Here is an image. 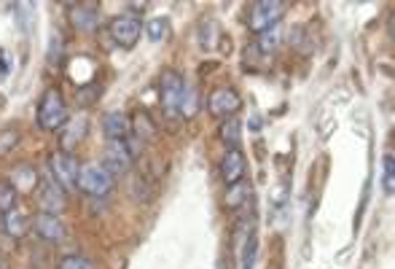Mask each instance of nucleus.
I'll list each match as a JSON object with an SVG mask.
<instances>
[{
  "instance_id": "obj_21",
  "label": "nucleus",
  "mask_w": 395,
  "mask_h": 269,
  "mask_svg": "<svg viewBox=\"0 0 395 269\" xmlns=\"http://www.w3.org/2000/svg\"><path fill=\"white\" fill-rule=\"evenodd\" d=\"M393 183H395V159L393 154H387L382 162V189L387 197H393Z\"/></svg>"
},
{
  "instance_id": "obj_30",
  "label": "nucleus",
  "mask_w": 395,
  "mask_h": 269,
  "mask_svg": "<svg viewBox=\"0 0 395 269\" xmlns=\"http://www.w3.org/2000/svg\"><path fill=\"white\" fill-rule=\"evenodd\" d=\"M129 9H132V11H143V9H145V3H132Z\"/></svg>"
},
{
  "instance_id": "obj_25",
  "label": "nucleus",
  "mask_w": 395,
  "mask_h": 269,
  "mask_svg": "<svg viewBox=\"0 0 395 269\" xmlns=\"http://www.w3.org/2000/svg\"><path fill=\"white\" fill-rule=\"evenodd\" d=\"M16 143H19V132L16 129H6V132H0V156H6L9 151L16 148Z\"/></svg>"
},
{
  "instance_id": "obj_20",
  "label": "nucleus",
  "mask_w": 395,
  "mask_h": 269,
  "mask_svg": "<svg viewBox=\"0 0 395 269\" xmlns=\"http://www.w3.org/2000/svg\"><path fill=\"white\" fill-rule=\"evenodd\" d=\"M255 258H258V234L250 231V234H247V243H245V248H243V269H253Z\"/></svg>"
},
{
  "instance_id": "obj_13",
  "label": "nucleus",
  "mask_w": 395,
  "mask_h": 269,
  "mask_svg": "<svg viewBox=\"0 0 395 269\" xmlns=\"http://www.w3.org/2000/svg\"><path fill=\"white\" fill-rule=\"evenodd\" d=\"M221 175L226 183H237V180H243L245 175V156L240 148H229V154L223 156V165H221Z\"/></svg>"
},
{
  "instance_id": "obj_24",
  "label": "nucleus",
  "mask_w": 395,
  "mask_h": 269,
  "mask_svg": "<svg viewBox=\"0 0 395 269\" xmlns=\"http://www.w3.org/2000/svg\"><path fill=\"white\" fill-rule=\"evenodd\" d=\"M218 33H221V30H218V25L213 22V19H207V22L202 25V46L207 49V52H213V49H216Z\"/></svg>"
},
{
  "instance_id": "obj_8",
  "label": "nucleus",
  "mask_w": 395,
  "mask_h": 269,
  "mask_svg": "<svg viewBox=\"0 0 395 269\" xmlns=\"http://www.w3.org/2000/svg\"><path fill=\"white\" fill-rule=\"evenodd\" d=\"M135 162V154L129 151L127 141H111L108 143V148H105V170L111 172V175H121V172H127L129 167Z\"/></svg>"
},
{
  "instance_id": "obj_27",
  "label": "nucleus",
  "mask_w": 395,
  "mask_h": 269,
  "mask_svg": "<svg viewBox=\"0 0 395 269\" xmlns=\"http://www.w3.org/2000/svg\"><path fill=\"white\" fill-rule=\"evenodd\" d=\"M145 121H148V119H145V116H138V121H132V129H135V132H138V135H140L143 141H145V138H148V135H153V124H145Z\"/></svg>"
},
{
  "instance_id": "obj_29",
  "label": "nucleus",
  "mask_w": 395,
  "mask_h": 269,
  "mask_svg": "<svg viewBox=\"0 0 395 269\" xmlns=\"http://www.w3.org/2000/svg\"><path fill=\"white\" fill-rule=\"evenodd\" d=\"M0 73H9V54H0Z\"/></svg>"
},
{
  "instance_id": "obj_16",
  "label": "nucleus",
  "mask_w": 395,
  "mask_h": 269,
  "mask_svg": "<svg viewBox=\"0 0 395 269\" xmlns=\"http://www.w3.org/2000/svg\"><path fill=\"white\" fill-rule=\"evenodd\" d=\"M11 186L16 192H33V186H38V172L30 165L16 167L11 172Z\"/></svg>"
},
{
  "instance_id": "obj_5",
  "label": "nucleus",
  "mask_w": 395,
  "mask_h": 269,
  "mask_svg": "<svg viewBox=\"0 0 395 269\" xmlns=\"http://www.w3.org/2000/svg\"><path fill=\"white\" fill-rule=\"evenodd\" d=\"M143 35V25L138 16H116L111 22V38L121 46V49H135Z\"/></svg>"
},
{
  "instance_id": "obj_3",
  "label": "nucleus",
  "mask_w": 395,
  "mask_h": 269,
  "mask_svg": "<svg viewBox=\"0 0 395 269\" xmlns=\"http://www.w3.org/2000/svg\"><path fill=\"white\" fill-rule=\"evenodd\" d=\"M285 13V3H277V0H261L250 9V16H247V25L253 33H264L269 27H274L282 19Z\"/></svg>"
},
{
  "instance_id": "obj_22",
  "label": "nucleus",
  "mask_w": 395,
  "mask_h": 269,
  "mask_svg": "<svg viewBox=\"0 0 395 269\" xmlns=\"http://www.w3.org/2000/svg\"><path fill=\"white\" fill-rule=\"evenodd\" d=\"M245 197H247V183L237 180V183H231V186H229V194H226V205H229V207H240L245 202Z\"/></svg>"
},
{
  "instance_id": "obj_18",
  "label": "nucleus",
  "mask_w": 395,
  "mask_h": 269,
  "mask_svg": "<svg viewBox=\"0 0 395 269\" xmlns=\"http://www.w3.org/2000/svg\"><path fill=\"white\" fill-rule=\"evenodd\" d=\"M178 114L186 116V119H191V116L199 114V89H196V87H186V89H183V100H180Z\"/></svg>"
},
{
  "instance_id": "obj_28",
  "label": "nucleus",
  "mask_w": 395,
  "mask_h": 269,
  "mask_svg": "<svg viewBox=\"0 0 395 269\" xmlns=\"http://www.w3.org/2000/svg\"><path fill=\"white\" fill-rule=\"evenodd\" d=\"M261 127H264V119H261V116H253V119H250V129H253V132H261Z\"/></svg>"
},
{
  "instance_id": "obj_10",
  "label": "nucleus",
  "mask_w": 395,
  "mask_h": 269,
  "mask_svg": "<svg viewBox=\"0 0 395 269\" xmlns=\"http://www.w3.org/2000/svg\"><path fill=\"white\" fill-rule=\"evenodd\" d=\"M30 229L35 231L40 240H46V243H60L65 237V226L60 216H49V213H38L30 221Z\"/></svg>"
},
{
  "instance_id": "obj_7",
  "label": "nucleus",
  "mask_w": 395,
  "mask_h": 269,
  "mask_svg": "<svg viewBox=\"0 0 395 269\" xmlns=\"http://www.w3.org/2000/svg\"><path fill=\"white\" fill-rule=\"evenodd\" d=\"M240 105H243L240 92L231 89V87H221V89H216L213 94H210L207 111H210L213 116H218V119H229V116H234L237 111H240Z\"/></svg>"
},
{
  "instance_id": "obj_26",
  "label": "nucleus",
  "mask_w": 395,
  "mask_h": 269,
  "mask_svg": "<svg viewBox=\"0 0 395 269\" xmlns=\"http://www.w3.org/2000/svg\"><path fill=\"white\" fill-rule=\"evenodd\" d=\"M60 269H94V264L81 256H67L62 264H60Z\"/></svg>"
},
{
  "instance_id": "obj_1",
  "label": "nucleus",
  "mask_w": 395,
  "mask_h": 269,
  "mask_svg": "<svg viewBox=\"0 0 395 269\" xmlns=\"http://www.w3.org/2000/svg\"><path fill=\"white\" fill-rule=\"evenodd\" d=\"M65 124H67V108H65L62 92L46 89L38 105V127L43 132H54V129H62Z\"/></svg>"
},
{
  "instance_id": "obj_15",
  "label": "nucleus",
  "mask_w": 395,
  "mask_h": 269,
  "mask_svg": "<svg viewBox=\"0 0 395 269\" xmlns=\"http://www.w3.org/2000/svg\"><path fill=\"white\" fill-rule=\"evenodd\" d=\"M240 135H243V121H240L237 116H229V119L221 121V127H218V138H221V143H226L229 148H237Z\"/></svg>"
},
{
  "instance_id": "obj_11",
  "label": "nucleus",
  "mask_w": 395,
  "mask_h": 269,
  "mask_svg": "<svg viewBox=\"0 0 395 269\" xmlns=\"http://www.w3.org/2000/svg\"><path fill=\"white\" fill-rule=\"evenodd\" d=\"M97 19H100V13H97V6L94 3H76V6H70V22L76 30L81 33H89L97 27Z\"/></svg>"
},
{
  "instance_id": "obj_32",
  "label": "nucleus",
  "mask_w": 395,
  "mask_h": 269,
  "mask_svg": "<svg viewBox=\"0 0 395 269\" xmlns=\"http://www.w3.org/2000/svg\"><path fill=\"white\" fill-rule=\"evenodd\" d=\"M218 269H223V264H221V261H218Z\"/></svg>"
},
{
  "instance_id": "obj_14",
  "label": "nucleus",
  "mask_w": 395,
  "mask_h": 269,
  "mask_svg": "<svg viewBox=\"0 0 395 269\" xmlns=\"http://www.w3.org/2000/svg\"><path fill=\"white\" fill-rule=\"evenodd\" d=\"M30 221L33 218L27 216L22 207H13L9 213H3V231L9 237H25L27 229H30Z\"/></svg>"
},
{
  "instance_id": "obj_12",
  "label": "nucleus",
  "mask_w": 395,
  "mask_h": 269,
  "mask_svg": "<svg viewBox=\"0 0 395 269\" xmlns=\"http://www.w3.org/2000/svg\"><path fill=\"white\" fill-rule=\"evenodd\" d=\"M102 129H105V135L111 141H127V135L132 132V121L121 111H113V114H108L102 119Z\"/></svg>"
},
{
  "instance_id": "obj_6",
  "label": "nucleus",
  "mask_w": 395,
  "mask_h": 269,
  "mask_svg": "<svg viewBox=\"0 0 395 269\" xmlns=\"http://www.w3.org/2000/svg\"><path fill=\"white\" fill-rule=\"evenodd\" d=\"M183 81L175 70H167L162 81H159V97H162V108H165V114H178L180 108V100H183Z\"/></svg>"
},
{
  "instance_id": "obj_4",
  "label": "nucleus",
  "mask_w": 395,
  "mask_h": 269,
  "mask_svg": "<svg viewBox=\"0 0 395 269\" xmlns=\"http://www.w3.org/2000/svg\"><path fill=\"white\" fill-rule=\"evenodd\" d=\"M49 165H51V175H54V180L62 186L65 192L76 186L78 165H76V159H73L70 151H62V148H60V151H54L51 159H49Z\"/></svg>"
},
{
  "instance_id": "obj_17",
  "label": "nucleus",
  "mask_w": 395,
  "mask_h": 269,
  "mask_svg": "<svg viewBox=\"0 0 395 269\" xmlns=\"http://www.w3.org/2000/svg\"><path fill=\"white\" fill-rule=\"evenodd\" d=\"M280 43H282V30L277 25L274 27H269V30H264V33H258V52L261 54H272L274 49H280Z\"/></svg>"
},
{
  "instance_id": "obj_31",
  "label": "nucleus",
  "mask_w": 395,
  "mask_h": 269,
  "mask_svg": "<svg viewBox=\"0 0 395 269\" xmlns=\"http://www.w3.org/2000/svg\"><path fill=\"white\" fill-rule=\"evenodd\" d=\"M0 269H9V264H6V261H3V258H0Z\"/></svg>"
},
{
  "instance_id": "obj_23",
  "label": "nucleus",
  "mask_w": 395,
  "mask_h": 269,
  "mask_svg": "<svg viewBox=\"0 0 395 269\" xmlns=\"http://www.w3.org/2000/svg\"><path fill=\"white\" fill-rule=\"evenodd\" d=\"M16 207V189L11 183H0V213H9Z\"/></svg>"
},
{
  "instance_id": "obj_19",
  "label": "nucleus",
  "mask_w": 395,
  "mask_h": 269,
  "mask_svg": "<svg viewBox=\"0 0 395 269\" xmlns=\"http://www.w3.org/2000/svg\"><path fill=\"white\" fill-rule=\"evenodd\" d=\"M169 27H172V25H169V19H167V16H153L151 22L145 25L148 40H151V43H162V40L169 35Z\"/></svg>"
},
{
  "instance_id": "obj_9",
  "label": "nucleus",
  "mask_w": 395,
  "mask_h": 269,
  "mask_svg": "<svg viewBox=\"0 0 395 269\" xmlns=\"http://www.w3.org/2000/svg\"><path fill=\"white\" fill-rule=\"evenodd\" d=\"M65 189L51 178H43V192H40V213H49V216H60L65 213Z\"/></svg>"
},
{
  "instance_id": "obj_2",
  "label": "nucleus",
  "mask_w": 395,
  "mask_h": 269,
  "mask_svg": "<svg viewBox=\"0 0 395 269\" xmlns=\"http://www.w3.org/2000/svg\"><path fill=\"white\" fill-rule=\"evenodd\" d=\"M76 186L81 192H87L89 197H105L113 189V175L100 165H84L78 167V180Z\"/></svg>"
}]
</instances>
